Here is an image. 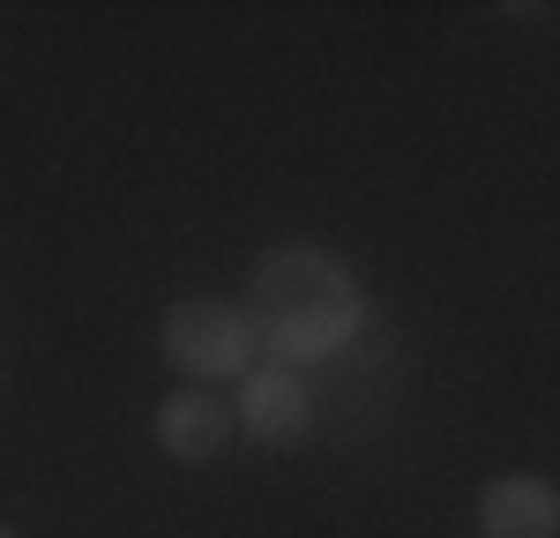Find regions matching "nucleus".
<instances>
[{
    "instance_id": "obj_1",
    "label": "nucleus",
    "mask_w": 560,
    "mask_h": 538,
    "mask_svg": "<svg viewBox=\"0 0 560 538\" xmlns=\"http://www.w3.org/2000/svg\"><path fill=\"white\" fill-rule=\"evenodd\" d=\"M255 337L277 366H314V359H337L366 329V284L337 247H314V239H284L255 262Z\"/></svg>"
},
{
    "instance_id": "obj_2",
    "label": "nucleus",
    "mask_w": 560,
    "mask_h": 538,
    "mask_svg": "<svg viewBox=\"0 0 560 538\" xmlns=\"http://www.w3.org/2000/svg\"><path fill=\"white\" fill-rule=\"evenodd\" d=\"M158 352L173 359L195 389H217V382H240L261 359V337H255V314L240 307V300L195 292V300H173V307H165Z\"/></svg>"
},
{
    "instance_id": "obj_3",
    "label": "nucleus",
    "mask_w": 560,
    "mask_h": 538,
    "mask_svg": "<svg viewBox=\"0 0 560 538\" xmlns=\"http://www.w3.org/2000/svg\"><path fill=\"white\" fill-rule=\"evenodd\" d=\"M314 419H322V404L306 389L300 366H277V359H255L247 374H240V404H232V426H247L261 448H292L314 434Z\"/></svg>"
},
{
    "instance_id": "obj_4",
    "label": "nucleus",
    "mask_w": 560,
    "mask_h": 538,
    "mask_svg": "<svg viewBox=\"0 0 560 538\" xmlns=\"http://www.w3.org/2000/svg\"><path fill=\"white\" fill-rule=\"evenodd\" d=\"M478 538H560V487L538 471H509L478 493Z\"/></svg>"
},
{
    "instance_id": "obj_5",
    "label": "nucleus",
    "mask_w": 560,
    "mask_h": 538,
    "mask_svg": "<svg viewBox=\"0 0 560 538\" xmlns=\"http://www.w3.org/2000/svg\"><path fill=\"white\" fill-rule=\"evenodd\" d=\"M150 434H158V448L179 456V464H210V456H224V442H232V404L217 397V389H173V397L158 404Z\"/></svg>"
},
{
    "instance_id": "obj_6",
    "label": "nucleus",
    "mask_w": 560,
    "mask_h": 538,
    "mask_svg": "<svg viewBox=\"0 0 560 538\" xmlns=\"http://www.w3.org/2000/svg\"><path fill=\"white\" fill-rule=\"evenodd\" d=\"M0 538H15V531H8V524H0Z\"/></svg>"
}]
</instances>
